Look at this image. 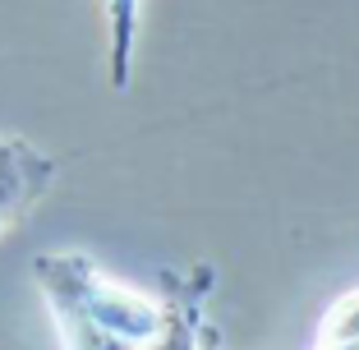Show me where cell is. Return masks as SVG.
Wrapping results in <instances>:
<instances>
[{"label": "cell", "instance_id": "1", "mask_svg": "<svg viewBox=\"0 0 359 350\" xmlns=\"http://www.w3.org/2000/svg\"><path fill=\"white\" fill-rule=\"evenodd\" d=\"M37 276L69 350H143L166 328V304H152L138 290L111 281L79 254L42 258Z\"/></svg>", "mask_w": 359, "mask_h": 350}, {"label": "cell", "instance_id": "2", "mask_svg": "<svg viewBox=\"0 0 359 350\" xmlns=\"http://www.w3.org/2000/svg\"><path fill=\"white\" fill-rule=\"evenodd\" d=\"M51 184V161L28 143H0V226L19 222Z\"/></svg>", "mask_w": 359, "mask_h": 350}, {"label": "cell", "instance_id": "3", "mask_svg": "<svg viewBox=\"0 0 359 350\" xmlns=\"http://www.w3.org/2000/svg\"><path fill=\"white\" fill-rule=\"evenodd\" d=\"M198 304H203V290L189 295V281H184L166 304V328L143 350H198Z\"/></svg>", "mask_w": 359, "mask_h": 350}]
</instances>
